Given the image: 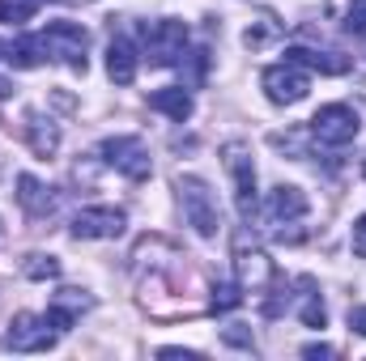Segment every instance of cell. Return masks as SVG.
<instances>
[{
    "label": "cell",
    "instance_id": "cell-1",
    "mask_svg": "<svg viewBox=\"0 0 366 361\" xmlns=\"http://www.w3.org/2000/svg\"><path fill=\"white\" fill-rule=\"evenodd\" d=\"M187 21L179 17H162V21H145L141 26V51L154 68H175L187 60Z\"/></svg>",
    "mask_w": 366,
    "mask_h": 361
},
{
    "label": "cell",
    "instance_id": "cell-2",
    "mask_svg": "<svg viewBox=\"0 0 366 361\" xmlns=\"http://www.w3.org/2000/svg\"><path fill=\"white\" fill-rule=\"evenodd\" d=\"M175 191H179L187 225H192L200 238H213V234L222 230V213H217V200H213L209 183L196 179V175H179V179H175Z\"/></svg>",
    "mask_w": 366,
    "mask_h": 361
},
{
    "label": "cell",
    "instance_id": "cell-3",
    "mask_svg": "<svg viewBox=\"0 0 366 361\" xmlns=\"http://www.w3.org/2000/svg\"><path fill=\"white\" fill-rule=\"evenodd\" d=\"M311 136L320 141V145H328V149H345V145H354L358 141V132H362V115L354 111V106H345V102H328V106H320L315 115H311Z\"/></svg>",
    "mask_w": 366,
    "mask_h": 361
},
{
    "label": "cell",
    "instance_id": "cell-4",
    "mask_svg": "<svg viewBox=\"0 0 366 361\" xmlns=\"http://www.w3.org/2000/svg\"><path fill=\"white\" fill-rule=\"evenodd\" d=\"M64 332L47 319V315H13V323H9V332L0 336V349H9V353H47V349H56V340H60Z\"/></svg>",
    "mask_w": 366,
    "mask_h": 361
},
{
    "label": "cell",
    "instance_id": "cell-5",
    "mask_svg": "<svg viewBox=\"0 0 366 361\" xmlns=\"http://www.w3.org/2000/svg\"><path fill=\"white\" fill-rule=\"evenodd\" d=\"M43 34V43H47V56L51 60H60V64H69L73 73H86L90 68V34H86V26H77V21H51L47 30H39Z\"/></svg>",
    "mask_w": 366,
    "mask_h": 361
},
{
    "label": "cell",
    "instance_id": "cell-6",
    "mask_svg": "<svg viewBox=\"0 0 366 361\" xmlns=\"http://www.w3.org/2000/svg\"><path fill=\"white\" fill-rule=\"evenodd\" d=\"M98 158L107 166H115L119 175H128L132 183H145L154 175V158H149V149H145L141 136H107L98 145Z\"/></svg>",
    "mask_w": 366,
    "mask_h": 361
},
{
    "label": "cell",
    "instance_id": "cell-7",
    "mask_svg": "<svg viewBox=\"0 0 366 361\" xmlns=\"http://www.w3.org/2000/svg\"><path fill=\"white\" fill-rule=\"evenodd\" d=\"M222 158H226V171H230V183H234V208H239L243 221H252L256 204H260V195H256V162H252L247 145H226Z\"/></svg>",
    "mask_w": 366,
    "mask_h": 361
},
{
    "label": "cell",
    "instance_id": "cell-8",
    "mask_svg": "<svg viewBox=\"0 0 366 361\" xmlns=\"http://www.w3.org/2000/svg\"><path fill=\"white\" fill-rule=\"evenodd\" d=\"M260 86H264V93H269V102H277V106H294V102H302L307 93H311V77L298 68V64H273V68H264L260 73Z\"/></svg>",
    "mask_w": 366,
    "mask_h": 361
},
{
    "label": "cell",
    "instance_id": "cell-9",
    "mask_svg": "<svg viewBox=\"0 0 366 361\" xmlns=\"http://www.w3.org/2000/svg\"><path fill=\"white\" fill-rule=\"evenodd\" d=\"M124 225H128L124 208H107V204H98V208H81V213L73 217L69 234L81 238V243H102V238H119Z\"/></svg>",
    "mask_w": 366,
    "mask_h": 361
},
{
    "label": "cell",
    "instance_id": "cell-10",
    "mask_svg": "<svg viewBox=\"0 0 366 361\" xmlns=\"http://www.w3.org/2000/svg\"><path fill=\"white\" fill-rule=\"evenodd\" d=\"M234 280H239L247 293H264V289H273L277 268L264 251H243V247H239V251H234Z\"/></svg>",
    "mask_w": 366,
    "mask_h": 361
},
{
    "label": "cell",
    "instance_id": "cell-11",
    "mask_svg": "<svg viewBox=\"0 0 366 361\" xmlns=\"http://www.w3.org/2000/svg\"><path fill=\"white\" fill-rule=\"evenodd\" d=\"M307 217V195H302V187H294V183H281L269 191V204H264V221L269 225H298Z\"/></svg>",
    "mask_w": 366,
    "mask_h": 361
},
{
    "label": "cell",
    "instance_id": "cell-12",
    "mask_svg": "<svg viewBox=\"0 0 366 361\" xmlns=\"http://www.w3.org/2000/svg\"><path fill=\"white\" fill-rule=\"evenodd\" d=\"M47 43L43 34H21V39H0V64H13V68H39L47 64Z\"/></svg>",
    "mask_w": 366,
    "mask_h": 361
},
{
    "label": "cell",
    "instance_id": "cell-13",
    "mask_svg": "<svg viewBox=\"0 0 366 361\" xmlns=\"http://www.w3.org/2000/svg\"><path fill=\"white\" fill-rule=\"evenodd\" d=\"M137 64H141L137 43H132L128 34H115L111 47H107V77H111L115 86H132V81H137Z\"/></svg>",
    "mask_w": 366,
    "mask_h": 361
},
{
    "label": "cell",
    "instance_id": "cell-14",
    "mask_svg": "<svg viewBox=\"0 0 366 361\" xmlns=\"http://www.w3.org/2000/svg\"><path fill=\"white\" fill-rule=\"evenodd\" d=\"M21 132H26V145H30L39 158H51V153L60 149V123H56L51 115H43V111H26Z\"/></svg>",
    "mask_w": 366,
    "mask_h": 361
},
{
    "label": "cell",
    "instance_id": "cell-15",
    "mask_svg": "<svg viewBox=\"0 0 366 361\" xmlns=\"http://www.w3.org/2000/svg\"><path fill=\"white\" fill-rule=\"evenodd\" d=\"M17 204H21L34 221H43V217H51V213H56L60 195H56L47 183H39L34 175H21V179H17Z\"/></svg>",
    "mask_w": 366,
    "mask_h": 361
},
{
    "label": "cell",
    "instance_id": "cell-16",
    "mask_svg": "<svg viewBox=\"0 0 366 361\" xmlns=\"http://www.w3.org/2000/svg\"><path fill=\"white\" fill-rule=\"evenodd\" d=\"M285 60L290 64H298V68H315V73H324V77H337V73H350V60L345 56H337V51H315V47H285Z\"/></svg>",
    "mask_w": 366,
    "mask_h": 361
},
{
    "label": "cell",
    "instance_id": "cell-17",
    "mask_svg": "<svg viewBox=\"0 0 366 361\" xmlns=\"http://www.w3.org/2000/svg\"><path fill=\"white\" fill-rule=\"evenodd\" d=\"M90 306H94V298L86 289H60V293L51 298V306H47V319H51L60 332H69V327L77 323V315L90 310Z\"/></svg>",
    "mask_w": 366,
    "mask_h": 361
},
{
    "label": "cell",
    "instance_id": "cell-18",
    "mask_svg": "<svg viewBox=\"0 0 366 361\" xmlns=\"http://www.w3.org/2000/svg\"><path fill=\"white\" fill-rule=\"evenodd\" d=\"M298 319L307 323V327H328V310H324V298H320V285L311 280V276H298Z\"/></svg>",
    "mask_w": 366,
    "mask_h": 361
},
{
    "label": "cell",
    "instance_id": "cell-19",
    "mask_svg": "<svg viewBox=\"0 0 366 361\" xmlns=\"http://www.w3.org/2000/svg\"><path fill=\"white\" fill-rule=\"evenodd\" d=\"M149 106H154V111H162V115H167V119H175V123L192 119V93L183 90V86L154 90V93H149Z\"/></svg>",
    "mask_w": 366,
    "mask_h": 361
},
{
    "label": "cell",
    "instance_id": "cell-20",
    "mask_svg": "<svg viewBox=\"0 0 366 361\" xmlns=\"http://www.w3.org/2000/svg\"><path fill=\"white\" fill-rule=\"evenodd\" d=\"M247 302V289L239 285V280H222V285H213V298H209V306L217 310V315H230V310H239Z\"/></svg>",
    "mask_w": 366,
    "mask_h": 361
},
{
    "label": "cell",
    "instance_id": "cell-21",
    "mask_svg": "<svg viewBox=\"0 0 366 361\" xmlns=\"http://www.w3.org/2000/svg\"><path fill=\"white\" fill-rule=\"evenodd\" d=\"M21 272H26L30 280H56V276H60V260H56V255H43V251H34V255H26Z\"/></svg>",
    "mask_w": 366,
    "mask_h": 361
},
{
    "label": "cell",
    "instance_id": "cell-22",
    "mask_svg": "<svg viewBox=\"0 0 366 361\" xmlns=\"http://www.w3.org/2000/svg\"><path fill=\"white\" fill-rule=\"evenodd\" d=\"M34 0H0V21L4 26H21V21H30L34 17Z\"/></svg>",
    "mask_w": 366,
    "mask_h": 361
},
{
    "label": "cell",
    "instance_id": "cell-23",
    "mask_svg": "<svg viewBox=\"0 0 366 361\" xmlns=\"http://www.w3.org/2000/svg\"><path fill=\"white\" fill-rule=\"evenodd\" d=\"M345 30L350 34H366V0H354V9L345 13Z\"/></svg>",
    "mask_w": 366,
    "mask_h": 361
},
{
    "label": "cell",
    "instance_id": "cell-24",
    "mask_svg": "<svg viewBox=\"0 0 366 361\" xmlns=\"http://www.w3.org/2000/svg\"><path fill=\"white\" fill-rule=\"evenodd\" d=\"M350 247H354V255L366 260V213L354 221V234H350Z\"/></svg>",
    "mask_w": 366,
    "mask_h": 361
},
{
    "label": "cell",
    "instance_id": "cell-25",
    "mask_svg": "<svg viewBox=\"0 0 366 361\" xmlns=\"http://www.w3.org/2000/svg\"><path fill=\"white\" fill-rule=\"evenodd\" d=\"M350 327L358 336H366V306H350Z\"/></svg>",
    "mask_w": 366,
    "mask_h": 361
},
{
    "label": "cell",
    "instance_id": "cell-26",
    "mask_svg": "<svg viewBox=\"0 0 366 361\" xmlns=\"http://www.w3.org/2000/svg\"><path fill=\"white\" fill-rule=\"evenodd\" d=\"M332 353H337V349H332V345H302V357H332Z\"/></svg>",
    "mask_w": 366,
    "mask_h": 361
},
{
    "label": "cell",
    "instance_id": "cell-27",
    "mask_svg": "<svg viewBox=\"0 0 366 361\" xmlns=\"http://www.w3.org/2000/svg\"><path fill=\"white\" fill-rule=\"evenodd\" d=\"M158 357H183V361H200L196 349H158Z\"/></svg>",
    "mask_w": 366,
    "mask_h": 361
},
{
    "label": "cell",
    "instance_id": "cell-28",
    "mask_svg": "<svg viewBox=\"0 0 366 361\" xmlns=\"http://www.w3.org/2000/svg\"><path fill=\"white\" fill-rule=\"evenodd\" d=\"M226 340H230V345H239V349H252V336H247V332H234V327H230V332H226Z\"/></svg>",
    "mask_w": 366,
    "mask_h": 361
},
{
    "label": "cell",
    "instance_id": "cell-29",
    "mask_svg": "<svg viewBox=\"0 0 366 361\" xmlns=\"http://www.w3.org/2000/svg\"><path fill=\"white\" fill-rule=\"evenodd\" d=\"M9 93H13V81H4V77H0V98H9Z\"/></svg>",
    "mask_w": 366,
    "mask_h": 361
}]
</instances>
